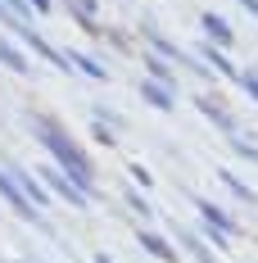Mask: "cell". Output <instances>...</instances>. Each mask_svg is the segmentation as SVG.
I'll list each match as a JSON object with an SVG mask.
<instances>
[{
	"label": "cell",
	"mask_w": 258,
	"mask_h": 263,
	"mask_svg": "<svg viewBox=\"0 0 258 263\" xmlns=\"http://www.w3.org/2000/svg\"><path fill=\"white\" fill-rule=\"evenodd\" d=\"M204 27L213 32V41H231V32H227V23H222V18H204Z\"/></svg>",
	"instance_id": "obj_1"
},
{
	"label": "cell",
	"mask_w": 258,
	"mask_h": 263,
	"mask_svg": "<svg viewBox=\"0 0 258 263\" xmlns=\"http://www.w3.org/2000/svg\"><path fill=\"white\" fill-rule=\"evenodd\" d=\"M245 86H249V91H254V96H258V78H245Z\"/></svg>",
	"instance_id": "obj_2"
}]
</instances>
